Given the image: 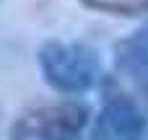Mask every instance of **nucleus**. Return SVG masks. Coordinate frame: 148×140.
Listing matches in <instances>:
<instances>
[{
    "mask_svg": "<svg viewBox=\"0 0 148 140\" xmlns=\"http://www.w3.org/2000/svg\"><path fill=\"white\" fill-rule=\"evenodd\" d=\"M36 60H39L44 83L57 94L78 96V94H86L94 86L104 83L101 57L86 42L49 39L42 44Z\"/></svg>",
    "mask_w": 148,
    "mask_h": 140,
    "instance_id": "1",
    "label": "nucleus"
},
{
    "mask_svg": "<svg viewBox=\"0 0 148 140\" xmlns=\"http://www.w3.org/2000/svg\"><path fill=\"white\" fill-rule=\"evenodd\" d=\"M88 125L91 109L83 101L42 104L13 122L10 140H75Z\"/></svg>",
    "mask_w": 148,
    "mask_h": 140,
    "instance_id": "2",
    "label": "nucleus"
},
{
    "mask_svg": "<svg viewBox=\"0 0 148 140\" xmlns=\"http://www.w3.org/2000/svg\"><path fill=\"white\" fill-rule=\"evenodd\" d=\"M91 140H148V112L114 81H104V101L91 125Z\"/></svg>",
    "mask_w": 148,
    "mask_h": 140,
    "instance_id": "3",
    "label": "nucleus"
},
{
    "mask_svg": "<svg viewBox=\"0 0 148 140\" xmlns=\"http://www.w3.org/2000/svg\"><path fill=\"white\" fill-rule=\"evenodd\" d=\"M112 60L114 73L127 81L135 96H143L148 104V23L114 44Z\"/></svg>",
    "mask_w": 148,
    "mask_h": 140,
    "instance_id": "4",
    "label": "nucleus"
},
{
    "mask_svg": "<svg viewBox=\"0 0 148 140\" xmlns=\"http://www.w3.org/2000/svg\"><path fill=\"white\" fill-rule=\"evenodd\" d=\"M86 8L109 16H143L148 13V0H81Z\"/></svg>",
    "mask_w": 148,
    "mask_h": 140,
    "instance_id": "5",
    "label": "nucleus"
}]
</instances>
